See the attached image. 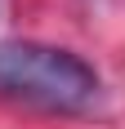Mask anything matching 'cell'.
I'll return each mask as SVG.
<instances>
[{"mask_svg": "<svg viewBox=\"0 0 125 129\" xmlns=\"http://www.w3.org/2000/svg\"><path fill=\"white\" fill-rule=\"evenodd\" d=\"M0 93L49 111H85L98 98V71L58 45L0 40Z\"/></svg>", "mask_w": 125, "mask_h": 129, "instance_id": "6da1fadb", "label": "cell"}]
</instances>
